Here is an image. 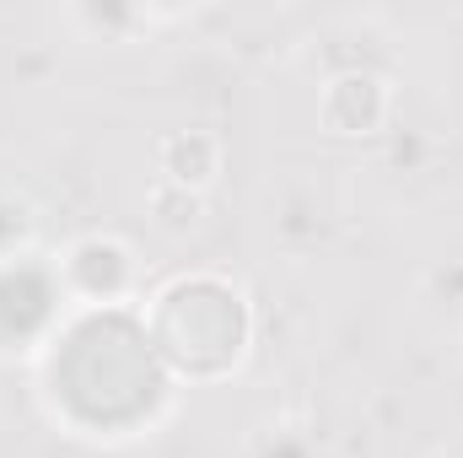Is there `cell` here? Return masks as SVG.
<instances>
[{
    "instance_id": "6da1fadb",
    "label": "cell",
    "mask_w": 463,
    "mask_h": 458,
    "mask_svg": "<svg viewBox=\"0 0 463 458\" xmlns=\"http://www.w3.org/2000/svg\"><path fill=\"white\" fill-rule=\"evenodd\" d=\"M162 151H167V173H173L178 184H200V178H211V167H216V140H211V135H173Z\"/></svg>"
}]
</instances>
